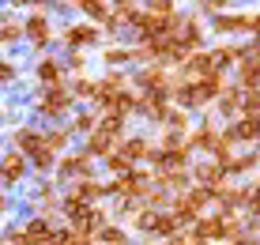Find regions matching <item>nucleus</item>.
Returning <instances> with one entry per match:
<instances>
[{
    "instance_id": "obj_4",
    "label": "nucleus",
    "mask_w": 260,
    "mask_h": 245,
    "mask_svg": "<svg viewBox=\"0 0 260 245\" xmlns=\"http://www.w3.org/2000/svg\"><path fill=\"white\" fill-rule=\"evenodd\" d=\"M68 106H72V95H68V90L64 87H49L46 90V98H42V113H60V110H68Z\"/></svg>"
},
{
    "instance_id": "obj_29",
    "label": "nucleus",
    "mask_w": 260,
    "mask_h": 245,
    "mask_svg": "<svg viewBox=\"0 0 260 245\" xmlns=\"http://www.w3.org/2000/svg\"><path fill=\"white\" fill-rule=\"evenodd\" d=\"M15 72H12V65H8V60H0V79H12Z\"/></svg>"
},
{
    "instance_id": "obj_3",
    "label": "nucleus",
    "mask_w": 260,
    "mask_h": 245,
    "mask_svg": "<svg viewBox=\"0 0 260 245\" xmlns=\"http://www.w3.org/2000/svg\"><path fill=\"white\" fill-rule=\"evenodd\" d=\"M222 177H226V170H222V162L208 159L204 166H196V181H200V189H222Z\"/></svg>"
},
{
    "instance_id": "obj_25",
    "label": "nucleus",
    "mask_w": 260,
    "mask_h": 245,
    "mask_svg": "<svg viewBox=\"0 0 260 245\" xmlns=\"http://www.w3.org/2000/svg\"><path fill=\"white\" fill-rule=\"evenodd\" d=\"M132 53L128 49H106V65H121V60H128Z\"/></svg>"
},
{
    "instance_id": "obj_7",
    "label": "nucleus",
    "mask_w": 260,
    "mask_h": 245,
    "mask_svg": "<svg viewBox=\"0 0 260 245\" xmlns=\"http://www.w3.org/2000/svg\"><path fill=\"white\" fill-rule=\"evenodd\" d=\"M23 170H26V159H23V155H8L4 162H0V177H4L8 185H12V181H19Z\"/></svg>"
},
{
    "instance_id": "obj_12",
    "label": "nucleus",
    "mask_w": 260,
    "mask_h": 245,
    "mask_svg": "<svg viewBox=\"0 0 260 245\" xmlns=\"http://www.w3.org/2000/svg\"><path fill=\"white\" fill-rule=\"evenodd\" d=\"M87 151H91V155H110V151H113V140H110V136H106V132H91V140H87Z\"/></svg>"
},
{
    "instance_id": "obj_20",
    "label": "nucleus",
    "mask_w": 260,
    "mask_h": 245,
    "mask_svg": "<svg viewBox=\"0 0 260 245\" xmlns=\"http://www.w3.org/2000/svg\"><path fill=\"white\" fill-rule=\"evenodd\" d=\"M106 166L113 170V174H132V162L121 155V151H110V155H106Z\"/></svg>"
},
{
    "instance_id": "obj_28",
    "label": "nucleus",
    "mask_w": 260,
    "mask_h": 245,
    "mask_svg": "<svg viewBox=\"0 0 260 245\" xmlns=\"http://www.w3.org/2000/svg\"><path fill=\"white\" fill-rule=\"evenodd\" d=\"M94 125H98L94 117H91V113H83V117L76 121V129H79V132H94Z\"/></svg>"
},
{
    "instance_id": "obj_26",
    "label": "nucleus",
    "mask_w": 260,
    "mask_h": 245,
    "mask_svg": "<svg viewBox=\"0 0 260 245\" xmlns=\"http://www.w3.org/2000/svg\"><path fill=\"white\" fill-rule=\"evenodd\" d=\"M15 38H19V26H15V23H4V26H0V42H15Z\"/></svg>"
},
{
    "instance_id": "obj_10",
    "label": "nucleus",
    "mask_w": 260,
    "mask_h": 245,
    "mask_svg": "<svg viewBox=\"0 0 260 245\" xmlns=\"http://www.w3.org/2000/svg\"><path fill=\"white\" fill-rule=\"evenodd\" d=\"M238 106H241V90H238V87H222V95H219V110L226 113V117H234V113H238Z\"/></svg>"
},
{
    "instance_id": "obj_18",
    "label": "nucleus",
    "mask_w": 260,
    "mask_h": 245,
    "mask_svg": "<svg viewBox=\"0 0 260 245\" xmlns=\"http://www.w3.org/2000/svg\"><path fill=\"white\" fill-rule=\"evenodd\" d=\"M76 8H83L91 19H110V4H102V0H83V4H76Z\"/></svg>"
},
{
    "instance_id": "obj_19",
    "label": "nucleus",
    "mask_w": 260,
    "mask_h": 245,
    "mask_svg": "<svg viewBox=\"0 0 260 245\" xmlns=\"http://www.w3.org/2000/svg\"><path fill=\"white\" fill-rule=\"evenodd\" d=\"M15 143H19L26 155H34V151H38V143H42V136H38V132H30V129H23L19 136H15Z\"/></svg>"
},
{
    "instance_id": "obj_16",
    "label": "nucleus",
    "mask_w": 260,
    "mask_h": 245,
    "mask_svg": "<svg viewBox=\"0 0 260 245\" xmlns=\"http://www.w3.org/2000/svg\"><path fill=\"white\" fill-rule=\"evenodd\" d=\"M151 230L170 238V234H177V223H174V215H155V219H151Z\"/></svg>"
},
{
    "instance_id": "obj_17",
    "label": "nucleus",
    "mask_w": 260,
    "mask_h": 245,
    "mask_svg": "<svg viewBox=\"0 0 260 245\" xmlns=\"http://www.w3.org/2000/svg\"><path fill=\"white\" fill-rule=\"evenodd\" d=\"M98 241L102 245H128L124 230H117V226H102V230H98Z\"/></svg>"
},
{
    "instance_id": "obj_31",
    "label": "nucleus",
    "mask_w": 260,
    "mask_h": 245,
    "mask_svg": "<svg viewBox=\"0 0 260 245\" xmlns=\"http://www.w3.org/2000/svg\"><path fill=\"white\" fill-rule=\"evenodd\" d=\"M0 23H4V12H0Z\"/></svg>"
},
{
    "instance_id": "obj_27",
    "label": "nucleus",
    "mask_w": 260,
    "mask_h": 245,
    "mask_svg": "<svg viewBox=\"0 0 260 245\" xmlns=\"http://www.w3.org/2000/svg\"><path fill=\"white\" fill-rule=\"evenodd\" d=\"M76 95H79V98H94V83H91V79H79V83H76Z\"/></svg>"
},
{
    "instance_id": "obj_15",
    "label": "nucleus",
    "mask_w": 260,
    "mask_h": 245,
    "mask_svg": "<svg viewBox=\"0 0 260 245\" xmlns=\"http://www.w3.org/2000/svg\"><path fill=\"white\" fill-rule=\"evenodd\" d=\"M87 166H91L87 155H68L64 162H60V174H87Z\"/></svg>"
},
{
    "instance_id": "obj_30",
    "label": "nucleus",
    "mask_w": 260,
    "mask_h": 245,
    "mask_svg": "<svg viewBox=\"0 0 260 245\" xmlns=\"http://www.w3.org/2000/svg\"><path fill=\"white\" fill-rule=\"evenodd\" d=\"M4 211H8V204H4V200H0V215H4Z\"/></svg>"
},
{
    "instance_id": "obj_1",
    "label": "nucleus",
    "mask_w": 260,
    "mask_h": 245,
    "mask_svg": "<svg viewBox=\"0 0 260 245\" xmlns=\"http://www.w3.org/2000/svg\"><path fill=\"white\" fill-rule=\"evenodd\" d=\"M147 174H140V170H132V174H124V177H117V185H113V193L121 196V200H136V196H143L147 193Z\"/></svg>"
},
{
    "instance_id": "obj_5",
    "label": "nucleus",
    "mask_w": 260,
    "mask_h": 245,
    "mask_svg": "<svg viewBox=\"0 0 260 245\" xmlns=\"http://www.w3.org/2000/svg\"><path fill=\"white\" fill-rule=\"evenodd\" d=\"M26 34H30L34 45H46L49 42V23H46V8L38 4V12H34V19L26 23Z\"/></svg>"
},
{
    "instance_id": "obj_22",
    "label": "nucleus",
    "mask_w": 260,
    "mask_h": 245,
    "mask_svg": "<svg viewBox=\"0 0 260 245\" xmlns=\"http://www.w3.org/2000/svg\"><path fill=\"white\" fill-rule=\"evenodd\" d=\"M64 143H68V132H64V129H60V132L53 129L49 136H42V147H46V151H60Z\"/></svg>"
},
{
    "instance_id": "obj_14",
    "label": "nucleus",
    "mask_w": 260,
    "mask_h": 245,
    "mask_svg": "<svg viewBox=\"0 0 260 245\" xmlns=\"http://www.w3.org/2000/svg\"><path fill=\"white\" fill-rule=\"evenodd\" d=\"M98 38V34H94V26H72V30H68V45H91Z\"/></svg>"
},
{
    "instance_id": "obj_21",
    "label": "nucleus",
    "mask_w": 260,
    "mask_h": 245,
    "mask_svg": "<svg viewBox=\"0 0 260 245\" xmlns=\"http://www.w3.org/2000/svg\"><path fill=\"white\" fill-rule=\"evenodd\" d=\"M121 155L128 159V162H132V159H143V155L151 159V147H147L143 140H128V143H124V151H121Z\"/></svg>"
},
{
    "instance_id": "obj_8",
    "label": "nucleus",
    "mask_w": 260,
    "mask_h": 245,
    "mask_svg": "<svg viewBox=\"0 0 260 245\" xmlns=\"http://www.w3.org/2000/svg\"><path fill=\"white\" fill-rule=\"evenodd\" d=\"M215 140H219V132H215L211 129V125H204V129H196L192 136H189V143H185V151H189V147H215Z\"/></svg>"
},
{
    "instance_id": "obj_24",
    "label": "nucleus",
    "mask_w": 260,
    "mask_h": 245,
    "mask_svg": "<svg viewBox=\"0 0 260 245\" xmlns=\"http://www.w3.org/2000/svg\"><path fill=\"white\" fill-rule=\"evenodd\" d=\"M34 166H38V170H49L53 166V151H46V147H42V143H38V151H34Z\"/></svg>"
},
{
    "instance_id": "obj_2",
    "label": "nucleus",
    "mask_w": 260,
    "mask_h": 245,
    "mask_svg": "<svg viewBox=\"0 0 260 245\" xmlns=\"http://www.w3.org/2000/svg\"><path fill=\"white\" fill-rule=\"evenodd\" d=\"M117 95H124V76H121V72H110V76H106L102 83H94V102L110 106Z\"/></svg>"
},
{
    "instance_id": "obj_13",
    "label": "nucleus",
    "mask_w": 260,
    "mask_h": 245,
    "mask_svg": "<svg viewBox=\"0 0 260 245\" xmlns=\"http://www.w3.org/2000/svg\"><path fill=\"white\" fill-rule=\"evenodd\" d=\"M94 129H98V132H106L110 140H117L121 129H124V117H117V113H106V117H102V125H94Z\"/></svg>"
},
{
    "instance_id": "obj_9",
    "label": "nucleus",
    "mask_w": 260,
    "mask_h": 245,
    "mask_svg": "<svg viewBox=\"0 0 260 245\" xmlns=\"http://www.w3.org/2000/svg\"><path fill=\"white\" fill-rule=\"evenodd\" d=\"M106 193V185H98V181H91V177H83V181H79V185L76 189H72V196H76V200H94V196H102Z\"/></svg>"
},
{
    "instance_id": "obj_23",
    "label": "nucleus",
    "mask_w": 260,
    "mask_h": 245,
    "mask_svg": "<svg viewBox=\"0 0 260 245\" xmlns=\"http://www.w3.org/2000/svg\"><path fill=\"white\" fill-rule=\"evenodd\" d=\"M42 79H46V83H60V65L57 60H42Z\"/></svg>"
},
{
    "instance_id": "obj_6",
    "label": "nucleus",
    "mask_w": 260,
    "mask_h": 245,
    "mask_svg": "<svg viewBox=\"0 0 260 245\" xmlns=\"http://www.w3.org/2000/svg\"><path fill=\"white\" fill-rule=\"evenodd\" d=\"M219 30H222V34H230V30L253 34V30H256V15H222V19H219Z\"/></svg>"
},
{
    "instance_id": "obj_11",
    "label": "nucleus",
    "mask_w": 260,
    "mask_h": 245,
    "mask_svg": "<svg viewBox=\"0 0 260 245\" xmlns=\"http://www.w3.org/2000/svg\"><path fill=\"white\" fill-rule=\"evenodd\" d=\"M226 140L234 143V140H249L253 143L256 140V121H238V125H230L226 129Z\"/></svg>"
}]
</instances>
